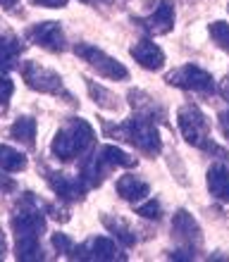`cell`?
Here are the masks:
<instances>
[{"mask_svg":"<svg viewBox=\"0 0 229 262\" xmlns=\"http://www.w3.org/2000/svg\"><path fill=\"white\" fill-rule=\"evenodd\" d=\"M93 141H96V134H93V126L86 119H70L55 134L53 143H50V150L57 160L72 162V160H76L79 155L89 150Z\"/></svg>","mask_w":229,"mask_h":262,"instance_id":"6da1fadb","label":"cell"},{"mask_svg":"<svg viewBox=\"0 0 229 262\" xmlns=\"http://www.w3.org/2000/svg\"><path fill=\"white\" fill-rule=\"evenodd\" d=\"M115 167H136V158L127 155L117 145H100L81 162V179L86 186H100Z\"/></svg>","mask_w":229,"mask_h":262,"instance_id":"7a4b0ae2","label":"cell"},{"mask_svg":"<svg viewBox=\"0 0 229 262\" xmlns=\"http://www.w3.org/2000/svg\"><path fill=\"white\" fill-rule=\"evenodd\" d=\"M105 131L112 134V136H119L127 143H132L134 148H139L146 155H158L162 150V138H160L158 126L153 124L151 119L141 117V115H134V117L127 119L124 124L115 126V129L110 124H105Z\"/></svg>","mask_w":229,"mask_h":262,"instance_id":"3957f363","label":"cell"},{"mask_svg":"<svg viewBox=\"0 0 229 262\" xmlns=\"http://www.w3.org/2000/svg\"><path fill=\"white\" fill-rule=\"evenodd\" d=\"M177 122H179V131H181V136L186 138V143L196 145V148H201V150H210V152H217V155L227 158V155L213 143V138H210V122L201 112L198 105H184V107H179Z\"/></svg>","mask_w":229,"mask_h":262,"instance_id":"277c9868","label":"cell"},{"mask_svg":"<svg viewBox=\"0 0 229 262\" xmlns=\"http://www.w3.org/2000/svg\"><path fill=\"white\" fill-rule=\"evenodd\" d=\"M12 231L17 241L19 238H41V234L46 231V214L41 212L34 193H24L17 200L12 214Z\"/></svg>","mask_w":229,"mask_h":262,"instance_id":"5b68a950","label":"cell"},{"mask_svg":"<svg viewBox=\"0 0 229 262\" xmlns=\"http://www.w3.org/2000/svg\"><path fill=\"white\" fill-rule=\"evenodd\" d=\"M22 79L27 81L29 89L38 91V93H48V96L65 98L67 103H72V96L70 91L65 89L63 76L53 72V69L41 67L38 62H24L22 64Z\"/></svg>","mask_w":229,"mask_h":262,"instance_id":"8992f818","label":"cell"},{"mask_svg":"<svg viewBox=\"0 0 229 262\" xmlns=\"http://www.w3.org/2000/svg\"><path fill=\"white\" fill-rule=\"evenodd\" d=\"M74 53L81 57L86 64H91V67L96 69L100 76H105V79H112V81H124L127 76H129L127 67L119 62V60L110 57L105 50L96 48V46H91V43H76Z\"/></svg>","mask_w":229,"mask_h":262,"instance_id":"52a82bcc","label":"cell"},{"mask_svg":"<svg viewBox=\"0 0 229 262\" xmlns=\"http://www.w3.org/2000/svg\"><path fill=\"white\" fill-rule=\"evenodd\" d=\"M165 81L170 86H177V89L184 91H196V93H203V96L215 93V81H213L210 72L196 67V64H184L179 69H172L165 76Z\"/></svg>","mask_w":229,"mask_h":262,"instance_id":"ba28073f","label":"cell"},{"mask_svg":"<svg viewBox=\"0 0 229 262\" xmlns=\"http://www.w3.org/2000/svg\"><path fill=\"white\" fill-rule=\"evenodd\" d=\"M72 260H89V262H110V260H127V255L117 248V243L98 236V238H89L81 246H74L72 250Z\"/></svg>","mask_w":229,"mask_h":262,"instance_id":"9c48e42d","label":"cell"},{"mask_svg":"<svg viewBox=\"0 0 229 262\" xmlns=\"http://www.w3.org/2000/svg\"><path fill=\"white\" fill-rule=\"evenodd\" d=\"M27 38L36 46H41L43 50L48 53H63L67 46H65V31L57 21H41V24H34V27L27 31Z\"/></svg>","mask_w":229,"mask_h":262,"instance_id":"30bf717a","label":"cell"},{"mask_svg":"<svg viewBox=\"0 0 229 262\" xmlns=\"http://www.w3.org/2000/svg\"><path fill=\"white\" fill-rule=\"evenodd\" d=\"M46 181H48V186L53 188V193L60 200H67V203L84 200V195H86V184H84L81 177L76 179V177H70V174L46 169Z\"/></svg>","mask_w":229,"mask_h":262,"instance_id":"8fae6325","label":"cell"},{"mask_svg":"<svg viewBox=\"0 0 229 262\" xmlns=\"http://www.w3.org/2000/svg\"><path fill=\"white\" fill-rule=\"evenodd\" d=\"M134 21H136L143 31H148V34H153V36L170 34L174 27V5L170 0H162L148 17H134Z\"/></svg>","mask_w":229,"mask_h":262,"instance_id":"7c38bea8","label":"cell"},{"mask_svg":"<svg viewBox=\"0 0 229 262\" xmlns=\"http://www.w3.org/2000/svg\"><path fill=\"white\" fill-rule=\"evenodd\" d=\"M172 236L184 248H191V250L201 248V243H203L201 227H198V222H196L186 210H179V212L172 217Z\"/></svg>","mask_w":229,"mask_h":262,"instance_id":"4fadbf2b","label":"cell"},{"mask_svg":"<svg viewBox=\"0 0 229 262\" xmlns=\"http://www.w3.org/2000/svg\"><path fill=\"white\" fill-rule=\"evenodd\" d=\"M129 53H132V57L141 67L151 69V72H158V69H162V64H165V53H162V48L155 46L151 38H141L139 43H134Z\"/></svg>","mask_w":229,"mask_h":262,"instance_id":"5bb4252c","label":"cell"},{"mask_svg":"<svg viewBox=\"0 0 229 262\" xmlns=\"http://www.w3.org/2000/svg\"><path fill=\"white\" fill-rule=\"evenodd\" d=\"M22 50H24V43L17 36L0 34V74H5V72L17 67V60H19Z\"/></svg>","mask_w":229,"mask_h":262,"instance_id":"9a60e30c","label":"cell"},{"mask_svg":"<svg viewBox=\"0 0 229 262\" xmlns=\"http://www.w3.org/2000/svg\"><path fill=\"white\" fill-rule=\"evenodd\" d=\"M129 103H132L134 112L136 115H141V117L146 119H158V122H162V119L167 117L165 110H162V105L155 103L151 96H146L143 91H129Z\"/></svg>","mask_w":229,"mask_h":262,"instance_id":"2e32d148","label":"cell"},{"mask_svg":"<svg viewBox=\"0 0 229 262\" xmlns=\"http://www.w3.org/2000/svg\"><path fill=\"white\" fill-rule=\"evenodd\" d=\"M115 188H117L119 198L129 200V203H139V200H143L148 193H151V186H148L143 179L134 177V174H124V177H119L117 186Z\"/></svg>","mask_w":229,"mask_h":262,"instance_id":"e0dca14e","label":"cell"},{"mask_svg":"<svg viewBox=\"0 0 229 262\" xmlns=\"http://www.w3.org/2000/svg\"><path fill=\"white\" fill-rule=\"evenodd\" d=\"M208 191L213 198L222 200V203H229V169L224 165H210Z\"/></svg>","mask_w":229,"mask_h":262,"instance_id":"ac0fdd59","label":"cell"},{"mask_svg":"<svg viewBox=\"0 0 229 262\" xmlns=\"http://www.w3.org/2000/svg\"><path fill=\"white\" fill-rule=\"evenodd\" d=\"M103 224H105V229L110 231L115 238H117L122 246H134L136 243V234H134V229L127 224L124 220H119V217H110V214H103Z\"/></svg>","mask_w":229,"mask_h":262,"instance_id":"d6986e66","label":"cell"},{"mask_svg":"<svg viewBox=\"0 0 229 262\" xmlns=\"http://www.w3.org/2000/svg\"><path fill=\"white\" fill-rule=\"evenodd\" d=\"M10 136H12L14 141L24 143L27 148H31V145H34V138H36V119L34 117H19L12 126H10Z\"/></svg>","mask_w":229,"mask_h":262,"instance_id":"ffe728a7","label":"cell"},{"mask_svg":"<svg viewBox=\"0 0 229 262\" xmlns=\"http://www.w3.org/2000/svg\"><path fill=\"white\" fill-rule=\"evenodd\" d=\"M27 167V155L14 150L12 145L0 143V169L5 172H22Z\"/></svg>","mask_w":229,"mask_h":262,"instance_id":"44dd1931","label":"cell"},{"mask_svg":"<svg viewBox=\"0 0 229 262\" xmlns=\"http://www.w3.org/2000/svg\"><path fill=\"white\" fill-rule=\"evenodd\" d=\"M14 257L22 262H36L43 260V248L38 238H19L17 248H14Z\"/></svg>","mask_w":229,"mask_h":262,"instance_id":"7402d4cb","label":"cell"},{"mask_svg":"<svg viewBox=\"0 0 229 262\" xmlns=\"http://www.w3.org/2000/svg\"><path fill=\"white\" fill-rule=\"evenodd\" d=\"M84 81H86V89H89L91 98H93L100 107H105V110H117V100H115V96H112L110 91H105L103 86L93 83L91 79H84Z\"/></svg>","mask_w":229,"mask_h":262,"instance_id":"603a6c76","label":"cell"},{"mask_svg":"<svg viewBox=\"0 0 229 262\" xmlns=\"http://www.w3.org/2000/svg\"><path fill=\"white\" fill-rule=\"evenodd\" d=\"M208 31L217 48H222L224 53H229V24L227 21H213L208 27Z\"/></svg>","mask_w":229,"mask_h":262,"instance_id":"cb8c5ba5","label":"cell"},{"mask_svg":"<svg viewBox=\"0 0 229 262\" xmlns=\"http://www.w3.org/2000/svg\"><path fill=\"white\" fill-rule=\"evenodd\" d=\"M136 214L146 217V220H160L162 217V207H160L158 200H148V203L136 207Z\"/></svg>","mask_w":229,"mask_h":262,"instance_id":"d4e9b609","label":"cell"},{"mask_svg":"<svg viewBox=\"0 0 229 262\" xmlns=\"http://www.w3.org/2000/svg\"><path fill=\"white\" fill-rule=\"evenodd\" d=\"M53 248L60 253V255H72V250H74V243L67 234H53Z\"/></svg>","mask_w":229,"mask_h":262,"instance_id":"484cf974","label":"cell"},{"mask_svg":"<svg viewBox=\"0 0 229 262\" xmlns=\"http://www.w3.org/2000/svg\"><path fill=\"white\" fill-rule=\"evenodd\" d=\"M14 93V83L7 79L5 74L0 76V110H5L7 103H10V98Z\"/></svg>","mask_w":229,"mask_h":262,"instance_id":"4316f807","label":"cell"},{"mask_svg":"<svg viewBox=\"0 0 229 262\" xmlns=\"http://www.w3.org/2000/svg\"><path fill=\"white\" fill-rule=\"evenodd\" d=\"M46 210H48V212L53 214L55 220H60V222H67V220H70V210H67V207H60V205H48V207H46Z\"/></svg>","mask_w":229,"mask_h":262,"instance_id":"83f0119b","label":"cell"},{"mask_svg":"<svg viewBox=\"0 0 229 262\" xmlns=\"http://www.w3.org/2000/svg\"><path fill=\"white\" fill-rule=\"evenodd\" d=\"M14 188H17V184H14L12 179H7V177H3V174H0V195H3V193H12Z\"/></svg>","mask_w":229,"mask_h":262,"instance_id":"f1b7e54d","label":"cell"},{"mask_svg":"<svg viewBox=\"0 0 229 262\" xmlns=\"http://www.w3.org/2000/svg\"><path fill=\"white\" fill-rule=\"evenodd\" d=\"M34 5H41V7H65L67 0H31Z\"/></svg>","mask_w":229,"mask_h":262,"instance_id":"f546056e","label":"cell"},{"mask_svg":"<svg viewBox=\"0 0 229 262\" xmlns=\"http://www.w3.org/2000/svg\"><path fill=\"white\" fill-rule=\"evenodd\" d=\"M220 129H222L224 138H229V112H222V115H220Z\"/></svg>","mask_w":229,"mask_h":262,"instance_id":"4dcf8cb0","label":"cell"},{"mask_svg":"<svg viewBox=\"0 0 229 262\" xmlns=\"http://www.w3.org/2000/svg\"><path fill=\"white\" fill-rule=\"evenodd\" d=\"M220 93L224 96V100L229 103V74L224 76V81H222V86H220Z\"/></svg>","mask_w":229,"mask_h":262,"instance_id":"1f68e13d","label":"cell"},{"mask_svg":"<svg viewBox=\"0 0 229 262\" xmlns=\"http://www.w3.org/2000/svg\"><path fill=\"white\" fill-rule=\"evenodd\" d=\"M7 253V243H5V234H3V229H0V260L5 257Z\"/></svg>","mask_w":229,"mask_h":262,"instance_id":"d6a6232c","label":"cell"},{"mask_svg":"<svg viewBox=\"0 0 229 262\" xmlns=\"http://www.w3.org/2000/svg\"><path fill=\"white\" fill-rule=\"evenodd\" d=\"M14 5H17V0H0V7H3V10H12Z\"/></svg>","mask_w":229,"mask_h":262,"instance_id":"836d02e7","label":"cell"},{"mask_svg":"<svg viewBox=\"0 0 229 262\" xmlns=\"http://www.w3.org/2000/svg\"><path fill=\"white\" fill-rule=\"evenodd\" d=\"M81 3H89V5H93V3H105V0H81Z\"/></svg>","mask_w":229,"mask_h":262,"instance_id":"e575fe53","label":"cell"}]
</instances>
